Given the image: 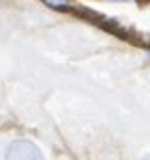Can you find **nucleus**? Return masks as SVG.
<instances>
[{
    "label": "nucleus",
    "instance_id": "nucleus-1",
    "mask_svg": "<svg viewBox=\"0 0 150 160\" xmlns=\"http://www.w3.org/2000/svg\"><path fill=\"white\" fill-rule=\"evenodd\" d=\"M6 160H43L41 148L31 140H14L6 148Z\"/></svg>",
    "mask_w": 150,
    "mask_h": 160
},
{
    "label": "nucleus",
    "instance_id": "nucleus-2",
    "mask_svg": "<svg viewBox=\"0 0 150 160\" xmlns=\"http://www.w3.org/2000/svg\"><path fill=\"white\" fill-rule=\"evenodd\" d=\"M114 2H126V0H114Z\"/></svg>",
    "mask_w": 150,
    "mask_h": 160
},
{
    "label": "nucleus",
    "instance_id": "nucleus-3",
    "mask_svg": "<svg viewBox=\"0 0 150 160\" xmlns=\"http://www.w3.org/2000/svg\"><path fill=\"white\" fill-rule=\"evenodd\" d=\"M144 160H150V156H146V158H144Z\"/></svg>",
    "mask_w": 150,
    "mask_h": 160
}]
</instances>
